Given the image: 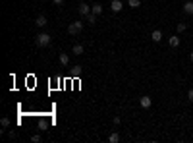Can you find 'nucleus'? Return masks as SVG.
<instances>
[{"label":"nucleus","instance_id":"1","mask_svg":"<svg viewBox=\"0 0 193 143\" xmlns=\"http://www.w3.org/2000/svg\"><path fill=\"white\" fill-rule=\"evenodd\" d=\"M50 41H52V37H50L48 33H39L37 37H35V45L41 47V48H45V47L50 45Z\"/></svg>","mask_w":193,"mask_h":143},{"label":"nucleus","instance_id":"2","mask_svg":"<svg viewBox=\"0 0 193 143\" xmlns=\"http://www.w3.org/2000/svg\"><path fill=\"white\" fill-rule=\"evenodd\" d=\"M83 31V21H71L68 25V33L70 35H79Z\"/></svg>","mask_w":193,"mask_h":143},{"label":"nucleus","instance_id":"3","mask_svg":"<svg viewBox=\"0 0 193 143\" xmlns=\"http://www.w3.org/2000/svg\"><path fill=\"white\" fill-rule=\"evenodd\" d=\"M77 12H79L81 16H89V14H91V6L87 2H81L79 6H77Z\"/></svg>","mask_w":193,"mask_h":143},{"label":"nucleus","instance_id":"4","mask_svg":"<svg viewBox=\"0 0 193 143\" xmlns=\"http://www.w3.org/2000/svg\"><path fill=\"white\" fill-rule=\"evenodd\" d=\"M139 104L143 106V108H151L153 101H151V97H149V95H143V97L139 99Z\"/></svg>","mask_w":193,"mask_h":143},{"label":"nucleus","instance_id":"5","mask_svg":"<svg viewBox=\"0 0 193 143\" xmlns=\"http://www.w3.org/2000/svg\"><path fill=\"white\" fill-rule=\"evenodd\" d=\"M122 8H124L122 0H112V2H110V10L112 12H122Z\"/></svg>","mask_w":193,"mask_h":143},{"label":"nucleus","instance_id":"6","mask_svg":"<svg viewBox=\"0 0 193 143\" xmlns=\"http://www.w3.org/2000/svg\"><path fill=\"white\" fill-rule=\"evenodd\" d=\"M183 12L187 14V16H193V0H187V2H183Z\"/></svg>","mask_w":193,"mask_h":143},{"label":"nucleus","instance_id":"7","mask_svg":"<svg viewBox=\"0 0 193 143\" xmlns=\"http://www.w3.org/2000/svg\"><path fill=\"white\" fill-rule=\"evenodd\" d=\"M151 39H153L155 43H160V41H162V31H160V29H155V31L151 33Z\"/></svg>","mask_w":193,"mask_h":143},{"label":"nucleus","instance_id":"8","mask_svg":"<svg viewBox=\"0 0 193 143\" xmlns=\"http://www.w3.org/2000/svg\"><path fill=\"white\" fill-rule=\"evenodd\" d=\"M58 60H60V64H62V66H68V64H70V56H68L66 52H60Z\"/></svg>","mask_w":193,"mask_h":143},{"label":"nucleus","instance_id":"9","mask_svg":"<svg viewBox=\"0 0 193 143\" xmlns=\"http://www.w3.org/2000/svg\"><path fill=\"white\" fill-rule=\"evenodd\" d=\"M168 43H170V47H180V37H178V35H172V37L168 39Z\"/></svg>","mask_w":193,"mask_h":143},{"label":"nucleus","instance_id":"10","mask_svg":"<svg viewBox=\"0 0 193 143\" xmlns=\"http://www.w3.org/2000/svg\"><path fill=\"white\" fill-rule=\"evenodd\" d=\"M83 74V68L81 66H74V68H71V77H79Z\"/></svg>","mask_w":193,"mask_h":143},{"label":"nucleus","instance_id":"11","mask_svg":"<svg viewBox=\"0 0 193 143\" xmlns=\"http://www.w3.org/2000/svg\"><path fill=\"white\" fill-rule=\"evenodd\" d=\"M48 23V21H46V18L45 16H39L37 19H35V25H37V27H45Z\"/></svg>","mask_w":193,"mask_h":143},{"label":"nucleus","instance_id":"12","mask_svg":"<svg viewBox=\"0 0 193 143\" xmlns=\"http://www.w3.org/2000/svg\"><path fill=\"white\" fill-rule=\"evenodd\" d=\"M91 12H93V14H97V16H99V14H103V4H99V2H97V4H93V6H91Z\"/></svg>","mask_w":193,"mask_h":143},{"label":"nucleus","instance_id":"13","mask_svg":"<svg viewBox=\"0 0 193 143\" xmlns=\"http://www.w3.org/2000/svg\"><path fill=\"white\" fill-rule=\"evenodd\" d=\"M85 18H87V21H89V25H95L97 23V14H89V16H85Z\"/></svg>","mask_w":193,"mask_h":143},{"label":"nucleus","instance_id":"14","mask_svg":"<svg viewBox=\"0 0 193 143\" xmlns=\"http://www.w3.org/2000/svg\"><path fill=\"white\" fill-rule=\"evenodd\" d=\"M108 141H110V143H118V141H120V133H116V132L110 133V135H108Z\"/></svg>","mask_w":193,"mask_h":143},{"label":"nucleus","instance_id":"15","mask_svg":"<svg viewBox=\"0 0 193 143\" xmlns=\"http://www.w3.org/2000/svg\"><path fill=\"white\" fill-rule=\"evenodd\" d=\"M74 54L75 56H81L83 54V45H74Z\"/></svg>","mask_w":193,"mask_h":143},{"label":"nucleus","instance_id":"16","mask_svg":"<svg viewBox=\"0 0 193 143\" xmlns=\"http://www.w3.org/2000/svg\"><path fill=\"white\" fill-rule=\"evenodd\" d=\"M127 4L135 10V8H139V6H141V0H127Z\"/></svg>","mask_w":193,"mask_h":143},{"label":"nucleus","instance_id":"17","mask_svg":"<svg viewBox=\"0 0 193 143\" xmlns=\"http://www.w3.org/2000/svg\"><path fill=\"white\" fill-rule=\"evenodd\" d=\"M176 29H178V33H183L185 29H187V23H178Z\"/></svg>","mask_w":193,"mask_h":143},{"label":"nucleus","instance_id":"18","mask_svg":"<svg viewBox=\"0 0 193 143\" xmlns=\"http://www.w3.org/2000/svg\"><path fill=\"white\" fill-rule=\"evenodd\" d=\"M0 126H2V128H8V126H10V118H6V116H4L2 120H0Z\"/></svg>","mask_w":193,"mask_h":143},{"label":"nucleus","instance_id":"19","mask_svg":"<svg viewBox=\"0 0 193 143\" xmlns=\"http://www.w3.org/2000/svg\"><path fill=\"white\" fill-rule=\"evenodd\" d=\"M31 141L33 143H39V141H42V137H41L39 133H35V135H31Z\"/></svg>","mask_w":193,"mask_h":143},{"label":"nucleus","instance_id":"20","mask_svg":"<svg viewBox=\"0 0 193 143\" xmlns=\"http://www.w3.org/2000/svg\"><path fill=\"white\" fill-rule=\"evenodd\" d=\"M187 99H189V101L193 103V89H189V91H187Z\"/></svg>","mask_w":193,"mask_h":143},{"label":"nucleus","instance_id":"21","mask_svg":"<svg viewBox=\"0 0 193 143\" xmlns=\"http://www.w3.org/2000/svg\"><path fill=\"white\" fill-rule=\"evenodd\" d=\"M16 135H18L16 132H10V133H8V137H10V139H16Z\"/></svg>","mask_w":193,"mask_h":143},{"label":"nucleus","instance_id":"22","mask_svg":"<svg viewBox=\"0 0 193 143\" xmlns=\"http://www.w3.org/2000/svg\"><path fill=\"white\" fill-rule=\"evenodd\" d=\"M52 2H54L56 6H62V4H64V0H52Z\"/></svg>","mask_w":193,"mask_h":143},{"label":"nucleus","instance_id":"23","mask_svg":"<svg viewBox=\"0 0 193 143\" xmlns=\"http://www.w3.org/2000/svg\"><path fill=\"white\" fill-rule=\"evenodd\" d=\"M189 60H191V62H193V52H191V54H189Z\"/></svg>","mask_w":193,"mask_h":143},{"label":"nucleus","instance_id":"24","mask_svg":"<svg viewBox=\"0 0 193 143\" xmlns=\"http://www.w3.org/2000/svg\"><path fill=\"white\" fill-rule=\"evenodd\" d=\"M183 2H187V0H183Z\"/></svg>","mask_w":193,"mask_h":143}]
</instances>
